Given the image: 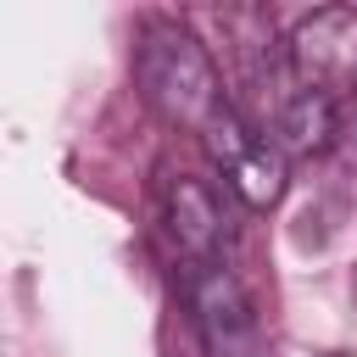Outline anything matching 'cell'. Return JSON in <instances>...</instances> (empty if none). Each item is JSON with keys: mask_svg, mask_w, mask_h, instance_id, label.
I'll use <instances>...</instances> for the list:
<instances>
[{"mask_svg": "<svg viewBox=\"0 0 357 357\" xmlns=\"http://www.w3.org/2000/svg\"><path fill=\"white\" fill-rule=\"evenodd\" d=\"M139 84H145V100L167 123H184V128H206L229 106L223 89H218V67H212L206 45L178 22H151L145 28V39H139Z\"/></svg>", "mask_w": 357, "mask_h": 357, "instance_id": "6da1fadb", "label": "cell"}, {"mask_svg": "<svg viewBox=\"0 0 357 357\" xmlns=\"http://www.w3.org/2000/svg\"><path fill=\"white\" fill-rule=\"evenodd\" d=\"M167 229H173V240H178V251H184L190 262H218L223 234H229L218 190H212L206 178L178 173L173 190H167Z\"/></svg>", "mask_w": 357, "mask_h": 357, "instance_id": "5b68a950", "label": "cell"}, {"mask_svg": "<svg viewBox=\"0 0 357 357\" xmlns=\"http://www.w3.org/2000/svg\"><path fill=\"white\" fill-rule=\"evenodd\" d=\"M262 139H273L284 156H312V151H324V145L335 139V100L318 95V89H296V95L273 112V123L262 128Z\"/></svg>", "mask_w": 357, "mask_h": 357, "instance_id": "8992f818", "label": "cell"}, {"mask_svg": "<svg viewBox=\"0 0 357 357\" xmlns=\"http://www.w3.org/2000/svg\"><path fill=\"white\" fill-rule=\"evenodd\" d=\"M190 312L212 357H268L262 318L245 296V284L223 262H195L190 268Z\"/></svg>", "mask_w": 357, "mask_h": 357, "instance_id": "3957f363", "label": "cell"}, {"mask_svg": "<svg viewBox=\"0 0 357 357\" xmlns=\"http://www.w3.org/2000/svg\"><path fill=\"white\" fill-rule=\"evenodd\" d=\"M290 73L301 89H318V95H340L357 84V11L346 6H324L312 17L296 22L290 33Z\"/></svg>", "mask_w": 357, "mask_h": 357, "instance_id": "277c9868", "label": "cell"}, {"mask_svg": "<svg viewBox=\"0 0 357 357\" xmlns=\"http://www.w3.org/2000/svg\"><path fill=\"white\" fill-rule=\"evenodd\" d=\"M329 357H351V351H329Z\"/></svg>", "mask_w": 357, "mask_h": 357, "instance_id": "52a82bcc", "label": "cell"}, {"mask_svg": "<svg viewBox=\"0 0 357 357\" xmlns=\"http://www.w3.org/2000/svg\"><path fill=\"white\" fill-rule=\"evenodd\" d=\"M212 162L223 167V184L251 206V212H268L279 206L284 195V151L273 139H262V128L240 112V106H223L206 128H201Z\"/></svg>", "mask_w": 357, "mask_h": 357, "instance_id": "7a4b0ae2", "label": "cell"}]
</instances>
